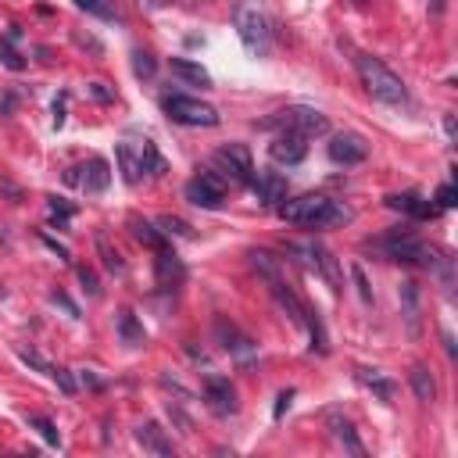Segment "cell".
I'll return each mask as SVG.
<instances>
[{"mask_svg": "<svg viewBox=\"0 0 458 458\" xmlns=\"http://www.w3.org/2000/svg\"><path fill=\"white\" fill-rule=\"evenodd\" d=\"M279 218L294 222V225H308V229H322V225H340L348 222L351 211L322 197V194H305V197H294V201H279Z\"/></svg>", "mask_w": 458, "mask_h": 458, "instance_id": "6da1fadb", "label": "cell"}, {"mask_svg": "<svg viewBox=\"0 0 458 458\" xmlns=\"http://www.w3.org/2000/svg\"><path fill=\"white\" fill-rule=\"evenodd\" d=\"M355 69H358L362 86L369 90V97H376V100H383V104H405V100H409V86H405V79L394 76V72L380 61V57H372V54H358V57H355Z\"/></svg>", "mask_w": 458, "mask_h": 458, "instance_id": "7a4b0ae2", "label": "cell"}, {"mask_svg": "<svg viewBox=\"0 0 458 458\" xmlns=\"http://www.w3.org/2000/svg\"><path fill=\"white\" fill-rule=\"evenodd\" d=\"M376 251H380L387 262H401V265H419V269H433V265H437L433 251H430L423 240H416L412 233H401V229L387 233V237L376 244Z\"/></svg>", "mask_w": 458, "mask_h": 458, "instance_id": "3957f363", "label": "cell"}, {"mask_svg": "<svg viewBox=\"0 0 458 458\" xmlns=\"http://www.w3.org/2000/svg\"><path fill=\"white\" fill-rule=\"evenodd\" d=\"M161 107H165V114L172 122H180V126H218V111L211 107V104H204V100H194V97H183V93H168V97H161Z\"/></svg>", "mask_w": 458, "mask_h": 458, "instance_id": "277c9868", "label": "cell"}, {"mask_svg": "<svg viewBox=\"0 0 458 458\" xmlns=\"http://www.w3.org/2000/svg\"><path fill=\"white\" fill-rule=\"evenodd\" d=\"M262 126H265V129H269V126H283V129H294V133H301V136H308V140L329 133V119H326V114L315 111V107H305V104L276 111V119H265Z\"/></svg>", "mask_w": 458, "mask_h": 458, "instance_id": "5b68a950", "label": "cell"}, {"mask_svg": "<svg viewBox=\"0 0 458 458\" xmlns=\"http://www.w3.org/2000/svg\"><path fill=\"white\" fill-rule=\"evenodd\" d=\"M211 165L222 172V180L237 183V187H247L254 176V161H251V151L244 143H225L222 151H215Z\"/></svg>", "mask_w": 458, "mask_h": 458, "instance_id": "8992f818", "label": "cell"}, {"mask_svg": "<svg viewBox=\"0 0 458 458\" xmlns=\"http://www.w3.org/2000/svg\"><path fill=\"white\" fill-rule=\"evenodd\" d=\"M237 33H240V43L247 47V54L269 57V50H272V33H269V22H265L254 8H240V11H237Z\"/></svg>", "mask_w": 458, "mask_h": 458, "instance_id": "52a82bcc", "label": "cell"}, {"mask_svg": "<svg viewBox=\"0 0 458 458\" xmlns=\"http://www.w3.org/2000/svg\"><path fill=\"white\" fill-rule=\"evenodd\" d=\"M187 201L197 208H218L225 201V180L215 176V172H197L187 183Z\"/></svg>", "mask_w": 458, "mask_h": 458, "instance_id": "ba28073f", "label": "cell"}, {"mask_svg": "<svg viewBox=\"0 0 458 458\" xmlns=\"http://www.w3.org/2000/svg\"><path fill=\"white\" fill-rule=\"evenodd\" d=\"M269 154H272V161H279V165H301L305 154H308V136H301V133H294V129H283V133L269 143Z\"/></svg>", "mask_w": 458, "mask_h": 458, "instance_id": "9c48e42d", "label": "cell"}, {"mask_svg": "<svg viewBox=\"0 0 458 458\" xmlns=\"http://www.w3.org/2000/svg\"><path fill=\"white\" fill-rule=\"evenodd\" d=\"M329 158H333L336 165H362V161L369 158V143H365V136H358V133H336V136L329 140Z\"/></svg>", "mask_w": 458, "mask_h": 458, "instance_id": "30bf717a", "label": "cell"}, {"mask_svg": "<svg viewBox=\"0 0 458 458\" xmlns=\"http://www.w3.org/2000/svg\"><path fill=\"white\" fill-rule=\"evenodd\" d=\"M204 401L215 416H233L237 412V390L225 376H208L204 380Z\"/></svg>", "mask_w": 458, "mask_h": 458, "instance_id": "8fae6325", "label": "cell"}, {"mask_svg": "<svg viewBox=\"0 0 458 458\" xmlns=\"http://www.w3.org/2000/svg\"><path fill=\"white\" fill-rule=\"evenodd\" d=\"M215 333H218V340H222V348H225L229 355H233L237 362H244V365H247V362L254 358V340H251V336H244L233 322L218 319V322H215Z\"/></svg>", "mask_w": 458, "mask_h": 458, "instance_id": "7c38bea8", "label": "cell"}, {"mask_svg": "<svg viewBox=\"0 0 458 458\" xmlns=\"http://www.w3.org/2000/svg\"><path fill=\"white\" fill-rule=\"evenodd\" d=\"M397 298H401V315H405L409 333L419 336V329H423V294H419V283L405 279V283H401V290H397Z\"/></svg>", "mask_w": 458, "mask_h": 458, "instance_id": "4fadbf2b", "label": "cell"}, {"mask_svg": "<svg viewBox=\"0 0 458 458\" xmlns=\"http://www.w3.org/2000/svg\"><path fill=\"white\" fill-rule=\"evenodd\" d=\"M251 190H254V201L265 208H276L279 201H286V180L279 172H258V176H251Z\"/></svg>", "mask_w": 458, "mask_h": 458, "instance_id": "5bb4252c", "label": "cell"}, {"mask_svg": "<svg viewBox=\"0 0 458 458\" xmlns=\"http://www.w3.org/2000/svg\"><path fill=\"white\" fill-rule=\"evenodd\" d=\"M154 276H158V286L161 290H176V286H183V279H187V269H183V262H180V254L176 251H158V258H154Z\"/></svg>", "mask_w": 458, "mask_h": 458, "instance_id": "9a60e30c", "label": "cell"}, {"mask_svg": "<svg viewBox=\"0 0 458 458\" xmlns=\"http://www.w3.org/2000/svg\"><path fill=\"white\" fill-rule=\"evenodd\" d=\"M269 290H272V298L279 301V308L286 312V315H290V322H298V326H305V301L294 294V286L290 283H286L283 276H276V279H269Z\"/></svg>", "mask_w": 458, "mask_h": 458, "instance_id": "2e32d148", "label": "cell"}, {"mask_svg": "<svg viewBox=\"0 0 458 458\" xmlns=\"http://www.w3.org/2000/svg\"><path fill=\"white\" fill-rule=\"evenodd\" d=\"M76 168H79V187H83L86 194L107 190V183H111V165H107L104 158H90L86 165H76Z\"/></svg>", "mask_w": 458, "mask_h": 458, "instance_id": "e0dca14e", "label": "cell"}, {"mask_svg": "<svg viewBox=\"0 0 458 458\" xmlns=\"http://www.w3.org/2000/svg\"><path fill=\"white\" fill-rule=\"evenodd\" d=\"M387 208H394V211H405V215H416V218H433V215L440 211L437 204L423 201L419 194H394V197H387Z\"/></svg>", "mask_w": 458, "mask_h": 458, "instance_id": "ac0fdd59", "label": "cell"}, {"mask_svg": "<svg viewBox=\"0 0 458 458\" xmlns=\"http://www.w3.org/2000/svg\"><path fill=\"white\" fill-rule=\"evenodd\" d=\"M136 444H140L143 451H151V454H161V458L172 454V440L165 437V430H161L158 423H143V426H136Z\"/></svg>", "mask_w": 458, "mask_h": 458, "instance_id": "d6986e66", "label": "cell"}, {"mask_svg": "<svg viewBox=\"0 0 458 458\" xmlns=\"http://www.w3.org/2000/svg\"><path fill=\"white\" fill-rule=\"evenodd\" d=\"M409 383H412V394L423 401V405H433V401H437V380H433V372L426 365H412Z\"/></svg>", "mask_w": 458, "mask_h": 458, "instance_id": "ffe728a7", "label": "cell"}, {"mask_svg": "<svg viewBox=\"0 0 458 458\" xmlns=\"http://www.w3.org/2000/svg\"><path fill=\"white\" fill-rule=\"evenodd\" d=\"M329 430H333V437L344 444V451H351V454H365V447H362V440H358V433H355V423L351 419H340V416H329Z\"/></svg>", "mask_w": 458, "mask_h": 458, "instance_id": "44dd1931", "label": "cell"}, {"mask_svg": "<svg viewBox=\"0 0 458 458\" xmlns=\"http://www.w3.org/2000/svg\"><path fill=\"white\" fill-rule=\"evenodd\" d=\"M168 69H172V76H180V79L190 83V86H211V76H208L197 61H187V57H172Z\"/></svg>", "mask_w": 458, "mask_h": 458, "instance_id": "7402d4cb", "label": "cell"}, {"mask_svg": "<svg viewBox=\"0 0 458 458\" xmlns=\"http://www.w3.org/2000/svg\"><path fill=\"white\" fill-rule=\"evenodd\" d=\"M114 158H119V165H122V180H126L129 187H136L140 176H143V161H140V154H136L129 143H119V147H114Z\"/></svg>", "mask_w": 458, "mask_h": 458, "instance_id": "603a6c76", "label": "cell"}, {"mask_svg": "<svg viewBox=\"0 0 458 458\" xmlns=\"http://www.w3.org/2000/svg\"><path fill=\"white\" fill-rule=\"evenodd\" d=\"M358 380L383 401V405H390V401H394V390H397V387H394V380H387L380 369H358Z\"/></svg>", "mask_w": 458, "mask_h": 458, "instance_id": "cb8c5ba5", "label": "cell"}, {"mask_svg": "<svg viewBox=\"0 0 458 458\" xmlns=\"http://www.w3.org/2000/svg\"><path fill=\"white\" fill-rule=\"evenodd\" d=\"M312 269L315 272H322L326 279H329V286H333V290H340V265H336V258L326 251V247H319V244H312Z\"/></svg>", "mask_w": 458, "mask_h": 458, "instance_id": "d4e9b609", "label": "cell"}, {"mask_svg": "<svg viewBox=\"0 0 458 458\" xmlns=\"http://www.w3.org/2000/svg\"><path fill=\"white\" fill-rule=\"evenodd\" d=\"M129 229H133V237L140 244H147L154 251H165V233H161V229H154L147 218H129Z\"/></svg>", "mask_w": 458, "mask_h": 458, "instance_id": "484cf974", "label": "cell"}, {"mask_svg": "<svg viewBox=\"0 0 458 458\" xmlns=\"http://www.w3.org/2000/svg\"><path fill=\"white\" fill-rule=\"evenodd\" d=\"M97 254H100V262H104L107 272H126V262H122L119 247H111V237L104 233V229L97 233Z\"/></svg>", "mask_w": 458, "mask_h": 458, "instance_id": "4316f807", "label": "cell"}, {"mask_svg": "<svg viewBox=\"0 0 458 458\" xmlns=\"http://www.w3.org/2000/svg\"><path fill=\"white\" fill-rule=\"evenodd\" d=\"M119 336H122V344H129V348H140V344L147 340V333H143V326L136 322L133 312H122V315H119Z\"/></svg>", "mask_w": 458, "mask_h": 458, "instance_id": "83f0119b", "label": "cell"}, {"mask_svg": "<svg viewBox=\"0 0 458 458\" xmlns=\"http://www.w3.org/2000/svg\"><path fill=\"white\" fill-rule=\"evenodd\" d=\"M305 326H308V333H312V351L326 355L329 344H326V329H322V319H319L315 308H305Z\"/></svg>", "mask_w": 458, "mask_h": 458, "instance_id": "f1b7e54d", "label": "cell"}, {"mask_svg": "<svg viewBox=\"0 0 458 458\" xmlns=\"http://www.w3.org/2000/svg\"><path fill=\"white\" fill-rule=\"evenodd\" d=\"M140 161H143V172H151V176H165V158L158 154V147L151 143V140H143L140 143Z\"/></svg>", "mask_w": 458, "mask_h": 458, "instance_id": "f546056e", "label": "cell"}, {"mask_svg": "<svg viewBox=\"0 0 458 458\" xmlns=\"http://www.w3.org/2000/svg\"><path fill=\"white\" fill-rule=\"evenodd\" d=\"M133 72H136V79H151L154 72H158V57L151 54V50H133Z\"/></svg>", "mask_w": 458, "mask_h": 458, "instance_id": "4dcf8cb0", "label": "cell"}, {"mask_svg": "<svg viewBox=\"0 0 458 458\" xmlns=\"http://www.w3.org/2000/svg\"><path fill=\"white\" fill-rule=\"evenodd\" d=\"M76 8H83L86 15H97L104 22H119V11H114L107 0H76Z\"/></svg>", "mask_w": 458, "mask_h": 458, "instance_id": "1f68e13d", "label": "cell"}, {"mask_svg": "<svg viewBox=\"0 0 458 458\" xmlns=\"http://www.w3.org/2000/svg\"><path fill=\"white\" fill-rule=\"evenodd\" d=\"M251 265H254V269L265 276V283L279 276V258H272L269 251H251Z\"/></svg>", "mask_w": 458, "mask_h": 458, "instance_id": "d6a6232c", "label": "cell"}, {"mask_svg": "<svg viewBox=\"0 0 458 458\" xmlns=\"http://www.w3.org/2000/svg\"><path fill=\"white\" fill-rule=\"evenodd\" d=\"M11 43H15V40H8V36L0 40V61H4L11 72H22V69H25V57H22V54H18Z\"/></svg>", "mask_w": 458, "mask_h": 458, "instance_id": "836d02e7", "label": "cell"}, {"mask_svg": "<svg viewBox=\"0 0 458 458\" xmlns=\"http://www.w3.org/2000/svg\"><path fill=\"white\" fill-rule=\"evenodd\" d=\"M29 426H33V430H40V437H43L47 444H54V447L61 444V433H57V426H54L47 416H29Z\"/></svg>", "mask_w": 458, "mask_h": 458, "instance_id": "e575fe53", "label": "cell"}, {"mask_svg": "<svg viewBox=\"0 0 458 458\" xmlns=\"http://www.w3.org/2000/svg\"><path fill=\"white\" fill-rule=\"evenodd\" d=\"M47 376H50V380H54L57 387H61V394H69V397H72V394L79 390V383H76V376H72L69 369H61V365H50V369H47Z\"/></svg>", "mask_w": 458, "mask_h": 458, "instance_id": "d590c367", "label": "cell"}, {"mask_svg": "<svg viewBox=\"0 0 458 458\" xmlns=\"http://www.w3.org/2000/svg\"><path fill=\"white\" fill-rule=\"evenodd\" d=\"M72 204H65V197H50V215H54V222H57V229H65L69 225V218H72Z\"/></svg>", "mask_w": 458, "mask_h": 458, "instance_id": "8d00e7d4", "label": "cell"}, {"mask_svg": "<svg viewBox=\"0 0 458 458\" xmlns=\"http://www.w3.org/2000/svg\"><path fill=\"white\" fill-rule=\"evenodd\" d=\"M351 276H355V286H358V298H362L365 305H372V286H369V279H365V269H362V265H351Z\"/></svg>", "mask_w": 458, "mask_h": 458, "instance_id": "74e56055", "label": "cell"}, {"mask_svg": "<svg viewBox=\"0 0 458 458\" xmlns=\"http://www.w3.org/2000/svg\"><path fill=\"white\" fill-rule=\"evenodd\" d=\"M168 416H172V423L180 426V433H183V437H190V433H194V423H190V416H187L180 405H172V401H168Z\"/></svg>", "mask_w": 458, "mask_h": 458, "instance_id": "f35d334b", "label": "cell"}, {"mask_svg": "<svg viewBox=\"0 0 458 458\" xmlns=\"http://www.w3.org/2000/svg\"><path fill=\"white\" fill-rule=\"evenodd\" d=\"M79 283L86 286V294H90V298H100V283H97V272H93V269L79 265Z\"/></svg>", "mask_w": 458, "mask_h": 458, "instance_id": "ab89813d", "label": "cell"}, {"mask_svg": "<svg viewBox=\"0 0 458 458\" xmlns=\"http://www.w3.org/2000/svg\"><path fill=\"white\" fill-rule=\"evenodd\" d=\"M165 233H176V237H190V225L183 222V218H172V215H165L161 222H158Z\"/></svg>", "mask_w": 458, "mask_h": 458, "instance_id": "60d3db41", "label": "cell"}, {"mask_svg": "<svg viewBox=\"0 0 458 458\" xmlns=\"http://www.w3.org/2000/svg\"><path fill=\"white\" fill-rule=\"evenodd\" d=\"M18 358H22L25 365H33L36 372H47V369H50V365L40 358V351H33V348H18Z\"/></svg>", "mask_w": 458, "mask_h": 458, "instance_id": "b9f144b4", "label": "cell"}, {"mask_svg": "<svg viewBox=\"0 0 458 458\" xmlns=\"http://www.w3.org/2000/svg\"><path fill=\"white\" fill-rule=\"evenodd\" d=\"M86 93H90L97 104H111V100H114V90H107L104 83H90V86H86Z\"/></svg>", "mask_w": 458, "mask_h": 458, "instance_id": "7bdbcfd3", "label": "cell"}, {"mask_svg": "<svg viewBox=\"0 0 458 458\" xmlns=\"http://www.w3.org/2000/svg\"><path fill=\"white\" fill-rule=\"evenodd\" d=\"M454 197H458V190L451 187V183H444L440 190H437V208L444 211V208H454Z\"/></svg>", "mask_w": 458, "mask_h": 458, "instance_id": "ee69618b", "label": "cell"}, {"mask_svg": "<svg viewBox=\"0 0 458 458\" xmlns=\"http://www.w3.org/2000/svg\"><path fill=\"white\" fill-rule=\"evenodd\" d=\"M290 401H294V390H283V394L276 397V409H272V416H276V419H283V412L290 409Z\"/></svg>", "mask_w": 458, "mask_h": 458, "instance_id": "f6af8a7d", "label": "cell"}, {"mask_svg": "<svg viewBox=\"0 0 458 458\" xmlns=\"http://www.w3.org/2000/svg\"><path fill=\"white\" fill-rule=\"evenodd\" d=\"M50 298H54V305H61V308H65V312H69L72 319H79V308H76V305L69 301V294H61V290H54Z\"/></svg>", "mask_w": 458, "mask_h": 458, "instance_id": "bcb514c9", "label": "cell"}, {"mask_svg": "<svg viewBox=\"0 0 458 458\" xmlns=\"http://www.w3.org/2000/svg\"><path fill=\"white\" fill-rule=\"evenodd\" d=\"M65 100H69V93H61V97L54 100V126H57V129L65 126Z\"/></svg>", "mask_w": 458, "mask_h": 458, "instance_id": "7dc6e473", "label": "cell"}, {"mask_svg": "<svg viewBox=\"0 0 458 458\" xmlns=\"http://www.w3.org/2000/svg\"><path fill=\"white\" fill-rule=\"evenodd\" d=\"M43 244H47L50 251H57V258H61V262H69V247H61V244H57V240H50V237H43Z\"/></svg>", "mask_w": 458, "mask_h": 458, "instance_id": "c3c4849f", "label": "cell"}, {"mask_svg": "<svg viewBox=\"0 0 458 458\" xmlns=\"http://www.w3.org/2000/svg\"><path fill=\"white\" fill-rule=\"evenodd\" d=\"M83 383H86V387H93V390H100V387H104V383H100L97 376H90V372H83Z\"/></svg>", "mask_w": 458, "mask_h": 458, "instance_id": "681fc988", "label": "cell"}, {"mask_svg": "<svg viewBox=\"0 0 458 458\" xmlns=\"http://www.w3.org/2000/svg\"><path fill=\"white\" fill-rule=\"evenodd\" d=\"M4 190H8V194H11V201H15V204H18V201H22V190H18V187H11V183H4Z\"/></svg>", "mask_w": 458, "mask_h": 458, "instance_id": "f907efd6", "label": "cell"}, {"mask_svg": "<svg viewBox=\"0 0 458 458\" xmlns=\"http://www.w3.org/2000/svg\"><path fill=\"white\" fill-rule=\"evenodd\" d=\"M430 11H433V15H444V0H430Z\"/></svg>", "mask_w": 458, "mask_h": 458, "instance_id": "816d5d0a", "label": "cell"}, {"mask_svg": "<svg viewBox=\"0 0 458 458\" xmlns=\"http://www.w3.org/2000/svg\"><path fill=\"white\" fill-rule=\"evenodd\" d=\"M151 4H154V8H168V4H172V0H151Z\"/></svg>", "mask_w": 458, "mask_h": 458, "instance_id": "f5cc1de1", "label": "cell"}, {"mask_svg": "<svg viewBox=\"0 0 458 458\" xmlns=\"http://www.w3.org/2000/svg\"><path fill=\"white\" fill-rule=\"evenodd\" d=\"M4 294H8V290H4V283H0V301H4Z\"/></svg>", "mask_w": 458, "mask_h": 458, "instance_id": "db71d44e", "label": "cell"}, {"mask_svg": "<svg viewBox=\"0 0 458 458\" xmlns=\"http://www.w3.org/2000/svg\"><path fill=\"white\" fill-rule=\"evenodd\" d=\"M355 4H358V8H362V4H365V0H355Z\"/></svg>", "mask_w": 458, "mask_h": 458, "instance_id": "11a10c76", "label": "cell"}, {"mask_svg": "<svg viewBox=\"0 0 458 458\" xmlns=\"http://www.w3.org/2000/svg\"><path fill=\"white\" fill-rule=\"evenodd\" d=\"M140 4H151V0H140Z\"/></svg>", "mask_w": 458, "mask_h": 458, "instance_id": "9f6ffc18", "label": "cell"}]
</instances>
